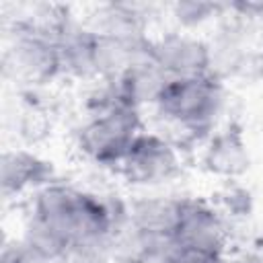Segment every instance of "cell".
<instances>
[{"instance_id": "cell-1", "label": "cell", "mask_w": 263, "mask_h": 263, "mask_svg": "<svg viewBox=\"0 0 263 263\" xmlns=\"http://www.w3.org/2000/svg\"><path fill=\"white\" fill-rule=\"evenodd\" d=\"M113 203L101 195L64 183H49L35 191L29 220L43 224L66 240L72 253L109 249L121 228Z\"/></svg>"}, {"instance_id": "cell-2", "label": "cell", "mask_w": 263, "mask_h": 263, "mask_svg": "<svg viewBox=\"0 0 263 263\" xmlns=\"http://www.w3.org/2000/svg\"><path fill=\"white\" fill-rule=\"evenodd\" d=\"M142 132L140 109L121 103L109 90L78 129V148L95 164L119 168Z\"/></svg>"}, {"instance_id": "cell-3", "label": "cell", "mask_w": 263, "mask_h": 263, "mask_svg": "<svg viewBox=\"0 0 263 263\" xmlns=\"http://www.w3.org/2000/svg\"><path fill=\"white\" fill-rule=\"evenodd\" d=\"M222 105V80L216 72H210L201 76L168 78L154 107L162 119L197 136L212 129Z\"/></svg>"}, {"instance_id": "cell-4", "label": "cell", "mask_w": 263, "mask_h": 263, "mask_svg": "<svg viewBox=\"0 0 263 263\" xmlns=\"http://www.w3.org/2000/svg\"><path fill=\"white\" fill-rule=\"evenodd\" d=\"M4 74L25 84H45L64 72L55 31L43 23L21 21L4 49Z\"/></svg>"}, {"instance_id": "cell-5", "label": "cell", "mask_w": 263, "mask_h": 263, "mask_svg": "<svg viewBox=\"0 0 263 263\" xmlns=\"http://www.w3.org/2000/svg\"><path fill=\"white\" fill-rule=\"evenodd\" d=\"M181 158L177 146L164 136L142 132L119 164V173L132 185H160L177 177Z\"/></svg>"}, {"instance_id": "cell-6", "label": "cell", "mask_w": 263, "mask_h": 263, "mask_svg": "<svg viewBox=\"0 0 263 263\" xmlns=\"http://www.w3.org/2000/svg\"><path fill=\"white\" fill-rule=\"evenodd\" d=\"M150 60L168 76H201L214 72V49L208 41L193 33L168 31L148 45Z\"/></svg>"}, {"instance_id": "cell-7", "label": "cell", "mask_w": 263, "mask_h": 263, "mask_svg": "<svg viewBox=\"0 0 263 263\" xmlns=\"http://www.w3.org/2000/svg\"><path fill=\"white\" fill-rule=\"evenodd\" d=\"M171 245L226 251V226L214 205L195 197H179Z\"/></svg>"}, {"instance_id": "cell-8", "label": "cell", "mask_w": 263, "mask_h": 263, "mask_svg": "<svg viewBox=\"0 0 263 263\" xmlns=\"http://www.w3.org/2000/svg\"><path fill=\"white\" fill-rule=\"evenodd\" d=\"M201 164L208 173L222 179H238L251 168V152L245 140V132L236 123H228L210 136Z\"/></svg>"}, {"instance_id": "cell-9", "label": "cell", "mask_w": 263, "mask_h": 263, "mask_svg": "<svg viewBox=\"0 0 263 263\" xmlns=\"http://www.w3.org/2000/svg\"><path fill=\"white\" fill-rule=\"evenodd\" d=\"M53 179V168L47 160L27 150H6L0 160V187L4 197L18 195L27 189H41Z\"/></svg>"}, {"instance_id": "cell-10", "label": "cell", "mask_w": 263, "mask_h": 263, "mask_svg": "<svg viewBox=\"0 0 263 263\" xmlns=\"http://www.w3.org/2000/svg\"><path fill=\"white\" fill-rule=\"evenodd\" d=\"M168 76L148 58L136 62L117 80L109 82L111 92L125 105L140 109L142 105H156Z\"/></svg>"}, {"instance_id": "cell-11", "label": "cell", "mask_w": 263, "mask_h": 263, "mask_svg": "<svg viewBox=\"0 0 263 263\" xmlns=\"http://www.w3.org/2000/svg\"><path fill=\"white\" fill-rule=\"evenodd\" d=\"M179 212V199L148 197L136 201L127 212V224L148 240L171 247L175 222Z\"/></svg>"}, {"instance_id": "cell-12", "label": "cell", "mask_w": 263, "mask_h": 263, "mask_svg": "<svg viewBox=\"0 0 263 263\" xmlns=\"http://www.w3.org/2000/svg\"><path fill=\"white\" fill-rule=\"evenodd\" d=\"M224 6L222 4H214V2H197V0H185V2H175L173 4V16L175 21L185 27V29H193L203 25L205 21H210L216 12H220Z\"/></svg>"}, {"instance_id": "cell-13", "label": "cell", "mask_w": 263, "mask_h": 263, "mask_svg": "<svg viewBox=\"0 0 263 263\" xmlns=\"http://www.w3.org/2000/svg\"><path fill=\"white\" fill-rule=\"evenodd\" d=\"M162 263H226V253L216 249L171 245L162 257Z\"/></svg>"}, {"instance_id": "cell-14", "label": "cell", "mask_w": 263, "mask_h": 263, "mask_svg": "<svg viewBox=\"0 0 263 263\" xmlns=\"http://www.w3.org/2000/svg\"><path fill=\"white\" fill-rule=\"evenodd\" d=\"M0 263H41L33 253L31 249L21 240H14V242H6L4 249H2V261Z\"/></svg>"}, {"instance_id": "cell-15", "label": "cell", "mask_w": 263, "mask_h": 263, "mask_svg": "<svg viewBox=\"0 0 263 263\" xmlns=\"http://www.w3.org/2000/svg\"><path fill=\"white\" fill-rule=\"evenodd\" d=\"M230 10H238L245 16H263V2H232Z\"/></svg>"}, {"instance_id": "cell-16", "label": "cell", "mask_w": 263, "mask_h": 263, "mask_svg": "<svg viewBox=\"0 0 263 263\" xmlns=\"http://www.w3.org/2000/svg\"><path fill=\"white\" fill-rule=\"evenodd\" d=\"M249 263H263V261H259V259H255V261H249Z\"/></svg>"}]
</instances>
